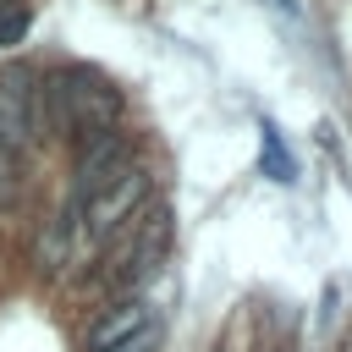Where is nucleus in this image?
I'll list each match as a JSON object with an SVG mask.
<instances>
[{
  "instance_id": "obj_6",
  "label": "nucleus",
  "mask_w": 352,
  "mask_h": 352,
  "mask_svg": "<svg viewBox=\"0 0 352 352\" xmlns=\"http://www.w3.org/2000/svg\"><path fill=\"white\" fill-rule=\"evenodd\" d=\"M77 236H82V204L66 198V204L44 220V231H38V248H33L38 270H44V275H60V270L72 264V253H77Z\"/></svg>"
},
{
  "instance_id": "obj_4",
  "label": "nucleus",
  "mask_w": 352,
  "mask_h": 352,
  "mask_svg": "<svg viewBox=\"0 0 352 352\" xmlns=\"http://www.w3.org/2000/svg\"><path fill=\"white\" fill-rule=\"evenodd\" d=\"M126 165H138V138L132 132H116V126H104V132H94L88 143H77V170H72V198L82 204V198H94L104 182H116Z\"/></svg>"
},
{
  "instance_id": "obj_7",
  "label": "nucleus",
  "mask_w": 352,
  "mask_h": 352,
  "mask_svg": "<svg viewBox=\"0 0 352 352\" xmlns=\"http://www.w3.org/2000/svg\"><path fill=\"white\" fill-rule=\"evenodd\" d=\"M143 330H148V302H143V297H121V302H110V308L88 324L82 352H110V346H121V341H132V336H143Z\"/></svg>"
},
{
  "instance_id": "obj_11",
  "label": "nucleus",
  "mask_w": 352,
  "mask_h": 352,
  "mask_svg": "<svg viewBox=\"0 0 352 352\" xmlns=\"http://www.w3.org/2000/svg\"><path fill=\"white\" fill-rule=\"evenodd\" d=\"M341 352H352V336H346V341H341Z\"/></svg>"
},
{
  "instance_id": "obj_8",
  "label": "nucleus",
  "mask_w": 352,
  "mask_h": 352,
  "mask_svg": "<svg viewBox=\"0 0 352 352\" xmlns=\"http://www.w3.org/2000/svg\"><path fill=\"white\" fill-rule=\"evenodd\" d=\"M16 192H22V170H16V154H11V148H0V209H11V204H16Z\"/></svg>"
},
{
  "instance_id": "obj_9",
  "label": "nucleus",
  "mask_w": 352,
  "mask_h": 352,
  "mask_svg": "<svg viewBox=\"0 0 352 352\" xmlns=\"http://www.w3.org/2000/svg\"><path fill=\"white\" fill-rule=\"evenodd\" d=\"M28 33V11H11V16H0V44H16Z\"/></svg>"
},
{
  "instance_id": "obj_3",
  "label": "nucleus",
  "mask_w": 352,
  "mask_h": 352,
  "mask_svg": "<svg viewBox=\"0 0 352 352\" xmlns=\"http://www.w3.org/2000/svg\"><path fill=\"white\" fill-rule=\"evenodd\" d=\"M148 198V165H126L116 182H104L94 198H82V231L94 242H110V231H121Z\"/></svg>"
},
{
  "instance_id": "obj_5",
  "label": "nucleus",
  "mask_w": 352,
  "mask_h": 352,
  "mask_svg": "<svg viewBox=\"0 0 352 352\" xmlns=\"http://www.w3.org/2000/svg\"><path fill=\"white\" fill-rule=\"evenodd\" d=\"M33 138H44V88L28 72H6L0 77V148L22 154L33 148Z\"/></svg>"
},
{
  "instance_id": "obj_10",
  "label": "nucleus",
  "mask_w": 352,
  "mask_h": 352,
  "mask_svg": "<svg viewBox=\"0 0 352 352\" xmlns=\"http://www.w3.org/2000/svg\"><path fill=\"white\" fill-rule=\"evenodd\" d=\"M110 352H154V336L143 330V336H132V341H121V346H110Z\"/></svg>"
},
{
  "instance_id": "obj_2",
  "label": "nucleus",
  "mask_w": 352,
  "mask_h": 352,
  "mask_svg": "<svg viewBox=\"0 0 352 352\" xmlns=\"http://www.w3.org/2000/svg\"><path fill=\"white\" fill-rule=\"evenodd\" d=\"M170 236H176V220H170L165 204L160 209H138L121 231H110V242H99L104 253H99L94 275H110L116 286H143L160 270V258L170 253Z\"/></svg>"
},
{
  "instance_id": "obj_1",
  "label": "nucleus",
  "mask_w": 352,
  "mask_h": 352,
  "mask_svg": "<svg viewBox=\"0 0 352 352\" xmlns=\"http://www.w3.org/2000/svg\"><path fill=\"white\" fill-rule=\"evenodd\" d=\"M38 88H44V138L60 132L72 143H88L94 132H104L121 116V88L110 77H99L94 66H60Z\"/></svg>"
}]
</instances>
